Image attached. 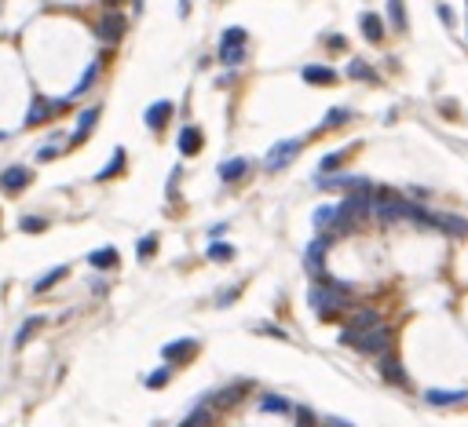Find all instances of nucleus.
I'll return each instance as SVG.
<instances>
[{
  "label": "nucleus",
  "mask_w": 468,
  "mask_h": 427,
  "mask_svg": "<svg viewBox=\"0 0 468 427\" xmlns=\"http://www.w3.org/2000/svg\"><path fill=\"white\" fill-rule=\"evenodd\" d=\"M307 300H311V310H315L322 321H330V318H336V314H341V310L351 303V289H348V285H341V281L322 278V281L311 285Z\"/></svg>",
  "instance_id": "obj_1"
},
{
  "label": "nucleus",
  "mask_w": 468,
  "mask_h": 427,
  "mask_svg": "<svg viewBox=\"0 0 468 427\" xmlns=\"http://www.w3.org/2000/svg\"><path fill=\"white\" fill-rule=\"evenodd\" d=\"M341 343L344 347H355V351L370 354V358H384L388 347H392V332H388L384 325L366 329V332H341Z\"/></svg>",
  "instance_id": "obj_2"
},
{
  "label": "nucleus",
  "mask_w": 468,
  "mask_h": 427,
  "mask_svg": "<svg viewBox=\"0 0 468 427\" xmlns=\"http://www.w3.org/2000/svg\"><path fill=\"white\" fill-rule=\"evenodd\" d=\"M370 216V193L366 190H351L348 201L336 209V230H351L359 227V219Z\"/></svg>",
  "instance_id": "obj_3"
},
{
  "label": "nucleus",
  "mask_w": 468,
  "mask_h": 427,
  "mask_svg": "<svg viewBox=\"0 0 468 427\" xmlns=\"http://www.w3.org/2000/svg\"><path fill=\"white\" fill-rule=\"evenodd\" d=\"M242 59H245V30L234 26V30H227L219 37V62L224 66H238Z\"/></svg>",
  "instance_id": "obj_4"
},
{
  "label": "nucleus",
  "mask_w": 468,
  "mask_h": 427,
  "mask_svg": "<svg viewBox=\"0 0 468 427\" xmlns=\"http://www.w3.org/2000/svg\"><path fill=\"white\" fill-rule=\"evenodd\" d=\"M300 146H304L300 139H282V142H275V146H271V153L264 158V168H267V172H282V168L289 164L296 153H300Z\"/></svg>",
  "instance_id": "obj_5"
},
{
  "label": "nucleus",
  "mask_w": 468,
  "mask_h": 427,
  "mask_svg": "<svg viewBox=\"0 0 468 427\" xmlns=\"http://www.w3.org/2000/svg\"><path fill=\"white\" fill-rule=\"evenodd\" d=\"M424 227H435V230H443V234H450V238H468V219L450 216V212H428Z\"/></svg>",
  "instance_id": "obj_6"
},
{
  "label": "nucleus",
  "mask_w": 468,
  "mask_h": 427,
  "mask_svg": "<svg viewBox=\"0 0 468 427\" xmlns=\"http://www.w3.org/2000/svg\"><path fill=\"white\" fill-rule=\"evenodd\" d=\"M330 245H333V234H318L315 241H311V249H307L311 278H326V252H330Z\"/></svg>",
  "instance_id": "obj_7"
},
{
  "label": "nucleus",
  "mask_w": 468,
  "mask_h": 427,
  "mask_svg": "<svg viewBox=\"0 0 468 427\" xmlns=\"http://www.w3.org/2000/svg\"><path fill=\"white\" fill-rule=\"evenodd\" d=\"M26 183H30V168H22V164L0 172V190H4V193H22Z\"/></svg>",
  "instance_id": "obj_8"
},
{
  "label": "nucleus",
  "mask_w": 468,
  "mask_h": 427,
  "mask_svg": "<svg viewBox=\"0 0 468 427\" xmlns=\"http://www.w3.org/2000/svg\"><path fill=\"white\" fill-rule=\"evenodd\" d=\"M121 33H125V15L107 11V15H102V22H99V41L117 44V41H121Z\"/></svg>",
  "instance_id": "obj_9"
},
{
  "label": "nucleus",
  "mask_w": 468,
  "mask_h": 427,
  "mask_svg": "<svg viewBox=\"0 0 468 427\" xmlns=\"http://www.w3.org/2000/svg\"><path fill=\"white\" fill-rule=\"evenodd\" d=\"M377 369H381V377H384L388 383H395V387H410V377L402 372V366H399V358H395V354H384L381 361H377Z\"/></svg>",
  "instance_id": "obj_10"
},
{
  "label": "nucleus",
  "mask_w": 468,
  "mask_h": 427,
  "mask_svg": "<svg viewBox=\"0 0 468 427\" xmlns=\"http://www.w3.org/2000/svg\"><path fill=\"white\" fill-rule=\"evenodd\" d=\"M194 354H198V340H172V343H165V351H161L165 361H190Z\"/></svg>",
  "instance_id": "obj_11"
},
{
  "label": "nucleus",
  "mask_w": 468,
  "mask_h": 427,
  "mask_svg": "<svg viewBox=\"0 0 468 427\" xmlns=\"http://www.w3.org/2000/svg\"><path fill=\"white\" fill-rule=\"evenodd\" d=\"M168 117H172V102H168V99L154 102V106L147 110V128H154V132H161V128L168 124Z\"/></svg>",
  "instance_id": "obj_12"
},
{
  "label": "nucleus",
  "mask_w": 468,
  "mask_h": 427,
  "mask_svg": "<svg viewBox=\"0 0 468 427\" xmlns=\"http://www.w3.org/2000/svg\"><path fill=\"white\" fill-rule=\"evenodd\" d=\"M96 121H99V106H88V110L81 113V117H77V132L70 135V142H84L88 135H92Z\"/></svg>",
  "instance_id": "obj_13"
},
{
  "label": "nucleus",
  "mask_w": 468,
  "mask_h": 427,
  "mask_svg": "<svg viewBox=\"0 0 468 427\" xmlns=\"http://www.w3.org/2000/svg\"><path fill=\"white\" fill-rule=\"evenodd\" d=\"M377 325H381V314H373V310H355V314L348 318L344 332H366V329H377Z\"/></svg>",
  "instance_id": "obj_14"
},
{
  "label": "nucleus",
  "mask_w": 468,
  "mask_h": 427,
  "mask_svg": "<svg viewBox=\"0 0 468 427\" xmlns=\"http://www.w3.org/2000/svg\"><path fill=\"white\" fill-rule=\"evenodd\" d=\"M359 26H362V33H366V41H381L384 37V22H381V15H377V11H366V15L359 19Z\"/></svg>",
  "instance_id": "obj_15"
},
{
  "label": "nucleus",
  "mask_w": 468,
  "mask_h": 427,
  "mask_svg": "<svg viewBox=\"0 0 468 427\" xmlns=\"http://www.w3.org/2000/svg\"><path fill=\"white\" fill-rule=\"evenodd\" d=\"M201 150V132L194 124H187L183 132H179V153H187V158H194V153Z\"/></svg>",
  "instance_id": "obj_16"
},
{
  "label": "nucleus",
  "mask_w": 468,
  "mask_h": 427,
  "mask_svg": "<svg viewBox=\"0 0 468 427\" xmlns=\"http://www.w3.org/2000/svg\"><path fill=\"white\" fill-rule=\"evenodd\" d=\"M245 168H249V161H242V158L224 161L219 164V179H224V183H238V179L245 175Z\"/></svg>",
  "instance_id": "obj_17"
},
{
  "label": "nucleus",
  "mask_w": 468,
  "mask_h": 427,
  "mask_svg": "<svg viewBox=\"0 0 468 427\" xmlns=\"http://www.w3.org/2000/svg\"><path fill=\"white\" fill-rule=\"evenodd\" d=\"M88 263L99 267V270H114L117 263H121V256H117V249H96L92 256H88Z\"/></svg>",
  "instance_id": "obj_18"
},
{
  "label": "nucleus",
  "mask_w": 468,
  "mask_h": 427,
  "mask_svg": "<svg viewBox=\"0 0 468 427\" xmlns=\"http://www.w3.org/2000/svg\"><path fill=\"white\" fill-rule=\"evenodd\" d=\"M424 398H428V406H453V402H465L468 391H465V387H461V391H428Z\"/></svg>",
  "instance_id": "obj_19"
},
{
  "label": "nucleus",
  "mask_w": 468,
  "mask_h": 427,
  "mask_svg": "<svg viewBox=\"0 0 468 427\" xmlns=\"http://www.w3.org/2000/svg\"><path fill=\"white\" fill-rule=\"evenodd\" d=\"M304 81L307 84H333L336 73L330 66H304Z\"/></svg>",
  "instance_id": "obj_20"
},
{
  "label": "nucleus",
  "mask_w": 468,
  "mask_h": 427,
  "mask_svg": "<svg viewBox=\"0 0 468 427\" xmlns=\"http://www.w3.org/2000/svg\"><path fill=\"white\" fill-rule=\"evenodd\" d=\"M51 110H55V106H51L44 95H33V106H30V117H26V124H41Z\"/></svg>",
  "instance_id": "obj_21"
},
{
  "label": "nucleus",
  "mask_w": 468,
  "mask_h": 427,
  "mask_svg": "<svg viewBox=\"0 0 468 427\" xmlns=\"http://www.w3.org/2000/svg\"><path fill=\"white\" fill-rule=\"evenodd\" d=\"M96 73H99V62H88V70H84V77H81V81H77V84H73V92H70L66 99H62V102H70V99H77V95H81V92H84V88H92V81H96Z\"/></svg>",
  "instance_id": "obj_22"
},
{
  "label": "nucleus",
  "mask_w": 468,
  "mask_h": 427,
  "mask_svg": "<svg viewBox=\"0 0 468 427\" xmlns=\"http://www.w3.org/2000/svg\"><path fill=\"white\" fill-rule=\"evenodd\" d=\"M121 168H125V150H121V146H117V150H114V158H110V164H107V168H102V172H99L96 179H99V183H107V179H114L117 172H121Z\"/></svg>",
  "instance_id": "obj_23"
},
{
  "label": "nucleus",
  "mask_w": 468,
  "mask_h": 427,
  "mask_svg": "<svg viewBox=\"0 0 468 427\" xmlns=\"http://www.w3.org/2000/svg\"><path fill=\"white\" fill-rule=\"evenodd\" d=\"M260 412H293V406L278 395H264L260 398Z\"/></svg>",
  "instance_id": "obj_24"
},
{
  "label": "nucleus",
  "mask_w": 468,
  "mask_h": 427,
  "mask_svg": "<svg viewBox=\"0 0 468 427\" xmlns=\"http://www.w3.org/2000/svg\"><path fill=\"white\" fill-rule=\"evenodd\" d=\"M245 398V383H231L224 395H216V406H234V402H242Z\"/></svg>",
  "instance_id": "obj_25"
},
{
  "label": "nucleus",
  "mask_w": 468,
  "mask_h": 427,
  "mask_svg": "<svg viewBox=\"0 0 468 427\" xmlns=\"http://www.w3.org/2000/svg\"><path fill=\"white\" fill-rule=\"evenodd\" d=\"M344 121H351V110L336 106V110H330V113H326V121H322V132H330V128H341Z\"/></svg>",
  "instance_id": "obj_26"
},
{
  "label": "nucleus",
  "mask_w": 468,
  "mask_h": 427,
  "mask_svg": "<svg viewBox=\"0 0 468 427\" xmlns=\"http://www.w3.org/2000/svg\"><path fill=\"white\" fill-rule=\"evenodd\" d=\"M348 77H355V81H373V70L366 66V62H362V59H351V66H348Z\"/></svg>",
  "instance_id": "obj_27"
},
{
  "label": "nucleus",
  "mask_w": 468,
  "mask_h": 427,
  "mask_svg": "<svg viewBox=\"0 0 468 427\" xmlns=\"http://www.w3.org/2000/svg\"><path fill=\"white\" fill-rule=\"evenodd\" d=\"M44 325V318H26V325L19 329V336H15V347H22L26 340H30V336L37 332V329H41Z\"/></svg>",
  "instance_id": "obj_28"
},
{
  "label": "nucleus",
  "mask_w": 468,
  "mask_h": 427,
  "mask_svg": "<svg viewBox=\"0 0 468 427\" xmlns=\"http://www.w3.org/2000/svg\"><path fill=\"white\" fill-rule=\"evenodd\" d=\"M336 223V209L333 205H322V209H315V227L322 230V227H333Z\"/></svg>",
  "instance_id": "obj_29"
},
{
  "label": "nucleus",
  "mask_w": 468,
  "mask_h": 427,
  "mask_svg": "<svg viewBox=\"0 0 468 427\" xmlns=\"http://www.w3.org/2000/svg\"><path fill=\"white\" fill-rule=\"evenodd\" d=\"M62 278H66V267H55V270H51L48 278H41V281L33 285V292H48L51 285H55V281H62Z\"/></svg>",
  "instance_id": "obj_30"
},
{
  "label": "nucleus",
  "mask_w": 468,
  "mask_h": 427,
  "mask_svg": "<svg viewBox=\"0 0 468 427\" xmlns=\"http://www.w3.org/2000/svg\"><path fill=\"white\" fill-rule=\"evenodd\" d=\"M344 153H348V150H336V153H330V158H322V164H318V175H333V168L344 161Z\"/></svg>",
  "instance_id": "obj_31"
},
{
  "label": "nucleus",
  "mask_w": 468,
  "mask_h": 427,
  "mask_svg": "<svg viewBox=\"0 0 468 427\" xmlns=\"http://www.w3.org/2000/svg\"><path fill=\"white\" fill-rule=\"evenodd\" d=\"M209 420H213V417H209V409H194V412H190V417H187L183 424H179V427H209Z\"/></svg>",
  "instance_id": "obj_32"
},
{
  "label": "nucleus",
  "mask_w": 468,
  "mask_h": 427,
  "mask_svg": "<svg viewBox=\"0 0 468 427\" xmlns=\"http://www.w3.org/2000/svg\"><path fill=\"white\" fill-rule=\"evenodd\" d=\"M388 19H392L395 30H406V11H402V4H395V0L388 4Z\"/></svg>",
  "instance_id": "obj_33"
},
{
  "label": "nucleus",
  "mask_w": 468,
  "mask_h": 427,
  "mask_svg": "<svg viewBox=\"0 0 468 427\" xmlns=\"http://www.w3.org/2000/svg\"><path fill=\"white\" fill-rule=\"evenodd\" d=\"M231 256H234V245H227V241L209 245V260H231Z\"/></svg>",
  "instance_id": "obj_34"
},
{
  "label": "nucleus",
  "mask_w": 468,
  "mask_h": 427,
  "mask_svg": "<svg viewBox=\"0 0 468 427\" xmlns=\"http://www.w3.org/2000/svg\"><path fill=\"white\" fill-rule=\"evenodd\" d=\"M154 249H158V234H147V238H143L139 241V260H147V256H154Z\"/></svg>",
  "instance_id": "obj_35"
},
{
  "label": "nucleus",
  "mask_w": 468,
  "mask_h": 427,
  "mask_svg": "<svg viewBox=\"0 0 468 427\" xmlns=\"http://www.w3.org/2000/svg\"><path fill=\"white\" fill-rule=\"evenodd\" d=\"M165 383H168V369H158V372H150V377H147V387H150V391H161Z\"/></svg>",
  "instance_id": "obj_36"
},
{
  "label": "nucleus",
  "mask_w": 468,
  "mask_h": 427,
  "mask_svg": "<svg viewBox=\"0 0 468 427\" xmlns=\"http://www.w3.org/2000/svg\"><path fill=\"white\" fill-rule=\"evenodd\" d=\"M44 227H48V223H44V219H37V216H26V219H22V230H26V234H41Z\"/></svg>",
  "instance_id": "obj_37"
},
{
  "label": "nucleus",
  "mask_w": 468,
  "mask_h": 427,
  "mask_svg": "<svg viewBox=\"0 0 468 427\" xmlns=\"http://www.w3.org/2000/svg\"><path fill=\"white\" fill-rule=\"evenodd\" d=\"M256 332H267V336H278V340H289V332L278 329V325H271V321H264V325H256Z\"/></svg>",
  "instance_id": "obj_38"
},
{
  "label": "nucleus",
  "mask_w": 468,
  "mask_h": 427,
  "mask_svg": "<svg viewBox=\"0 0 468 427\" xmlns=\"http://www.w3.org/2000/svg\"><path fill=\"white\" fill-rule=\"evenodd\" d=\"M296 427H315V412H311V409H296Z\"/></svg>",
  "instance_id": "obj_39"
},
{
  "label": "nucleus",
  "mask_w": 468,
  "mask_h": 427,
  "mask_svg": "<svg viewBox=\"0 0 468 427\" xmlns=\"http://www.w3.org/2000/svg\"><path fill=\"white\" fill-rule=\"evenodd\" d=\"M51 158H59L55 146H41V150H37V161H51Z\"/></svg>",
  "instance_id": "obj_40"
},
{
  "label": "nucleus",
  "mask_w": 468,
  "mask_h": 427,
  "mask_svg": "<svg viewBox=\"0 0 468 427\" xmlns=\"http://www.w3.org/2000/svg\"><path fill=\"white\" fill-rule=\"evenodd\" d=\"M435 11H439V19H443V22H447V26H450V22H453V15H450V8H447V4H439V8H435Z\"/></svg>",
  "instance_id": "obj_41"
}]
</instances>
